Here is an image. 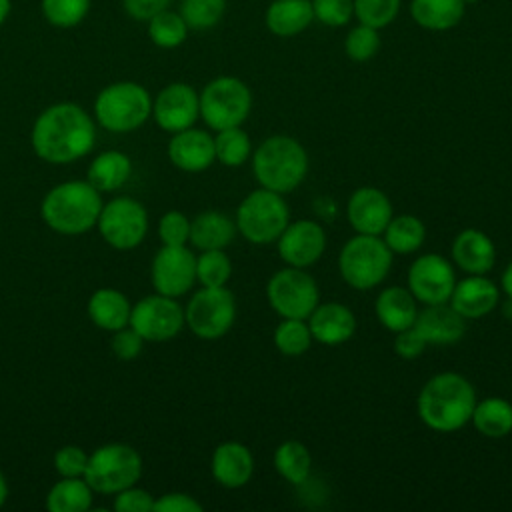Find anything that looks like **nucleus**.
<instances>
[{"mask_svg": "<svg viewBox=\"0 0 512 512\" xmlns=\"http://www.w3.org/2000/svg\"><path fill=\"white\" fill-rule=\"evenodd\" d=\"M374 312L378 322L390 330L400 332L404 328H410L416 320L418 306L412 292L404 286H388L376 296Z\"/></svg>", "mask_w": 512, "mask_h": 512, "instance_id": "25", "label": "nucleus"}, {"mask_svg": "<svg viewBox=\"0 0 512 512\" xmlns=\"http://www.w3.org/2000/svg\"><path fill=\"white\" fill-rule=\"evenodd\" d=\"M6 496H8V486H6V480H4V476L0 472V506L6 502Z\"/></svg>", "mask_w": 512, "mask_h": 512, "instance_id": "53", "label": "nucleus"}, {"mask_svg": "<svg viewBox=\"0 0 512 512\" xmlns=\"http://www.w3.org/2000/svg\"><path fill=\"white\" fill-rule=\"evenodd\" d=\"M148 36L160 48H176L188 36V26L180 12L162 10L148 20Z\"/></svg>", "mask_w": 512, "mask_h": 512, "instance_id": "37", "label": "nucleus"}, {"mask_svg": "<svg viewBox=\"0 0 512 512\" xmlns=\"http://www.w3.org/2000/svg\"><path fill=\"white\" fill-rule=\"evenodd\" d=\"M276 472L290 484L298 486L310 478L312 454L300 440H286L278 444L272 456Z\"/></svg>", "mask_w": 512, "mask_h": 512, "instance_id": "33", "label": "nucleus"}, {"mask_svg": "<svg viewBox=\"0 0 512 512\" xmlns=\"http://www.w3.org/2000/svg\"><path fill=\"white\" fill-rule=\"evenodd\" d=\"M168 158L184 172H202L216 160L214 138L206 130L192 126L174 132L168 144Z\"/></svg>", "mask_w": 512, "mask_h": 512, "instance_id": "21", "label": "nucleus"}, {"mask_svg": "<svg viewBox=\"0 0 512 512\" xmlns=\"http://www.w3.org/2000/svg\"><path fill=\"white\" fill-rule=\"evenodd\" d=\"M154 512H202V504L184 492H170L154 500Z\"/></svg>", "mask_w": 512, "mask_h": 512, "instance_id": "49", "label": "nucleus"}, {"mask_svg": "<svg viewBox=\"0 0 512 512\" xmlns=\"http://www.w3.org/2000/svg\"><path fill=\"white\" fill-rule=\"evenodd\" d=\"M276 246L286 266L308 268L322 258L326 250V232L314 220H294L288 222L284 232L278 236Z\"/></svg>", "mask_w": 512, "mask_h": 512, "instance_id": "15", "label": "nucleus"}, {"mask_svg": "<svg viewBox=\"0 0 512 512\" xmlns=\"http://www.w3.org/2000/svg\"><path fill=\"white\" fill-rule=\"evenodd\" d=\"M152 506H154L152 494L134 486L120 490L114 500V508L118 512H152Z\"/></svg>", "mask_w": 512, "mask_h": 512, "instance_id": "46", "label": "nucleus"}, {"mask_svg": "<svg viewBox=\"0 0 512 512\" xmlns=\"http://www.w3.org/2000/svg\"><path fill=\"white\" fill-rule=\"evenodd\" d=\"M310 0H274L266 10V26L276 36L300 34L312 22Z\"/></svg>", "mask_w": 512, "mask_h": 512, "instance_id": "28", "label": "nucleus"}, {"mask_svg": "<svg viewBox=\"0 0 512 512\" xmlns=\"http://www.w3.org/2000/svg\"><path fill=\"white\" fill-rule=\"evenodd\" d=\"M214 152H216V160L220 164L238 168L252 154L250 136L240 126L218 130L214 136Z\"/></svg>", "mask_w": 512, "mask_h": 512, "instance_id": "36", "label": "nucleus"}, {"mask_svg": "<svg viewBox=\"0 0 512 512\" xmlns=\"http://www.w3.org/2000/svg\"><path fill=\"white\" fill-rule=\"evenodd\" d=\"M252 110L250 88L234 76L210 80L200 94V116L212 130L242 126Z\"/></svg>", "mask_w": 512, "mask_h": 512, "instance_id": "9", "label": "nucleus"}, {"mask_svg": "<svg viewBox=\"0 0 512 512\" xmlns=\"http://www.w3.org/2000/svg\"><path fill=\"white\" fill-rule=\"evenodd\" d=\"M152 114L158 126L166 132L190 128L200 116V96L184 82L168 84L152 102Z\"/></svg>", "mask_w": 512, "mask_h": 512, "instance_id": "17", "label": "nucleus"}, {"mask_svg": "<svg viewBox=\"0 0 512 512\" xmlns=\"http://www.w3.org/2000/svg\"><path fill=\"white\" fill-rule=\"evenodd\" d=\"M94 112L102 128L132 132L152 114V100L148 90L136 82H114L96 96Z\"/></svg>", "mask_w": 512, "mask_h": 512, "instance_id": "7", "label": "nucleus"}, {"mask_svg": "<svg viewBox=\"0 0 512 512\" xmlns=\"http://www.w3.org/2000/svg\"><path fill=\"white\" fill-rule=\"evenodd\" d=\"M382 240L392 254H412L424 244L426 226L418 216L412 214L392 216L382 232Z\"/></svg>", "mask_w": 512, "mask_h": 512, "instance_id": "32", "label": "nucleus"}, {"mask_svg": "<svg viewBox=\"0 0 512 512\" xmlns=\"http://www.w3.org/2000/svg\"><path fill=\"white\" fill-rule=\"evenodd\" d=\"M312 12L326 26H344L354 14V0H312Z\"/></svg>", "mask_w": 512, "mask_h": 512, "instance_id": "44", "label": "nucleus"}, {"mask_svg": "<svg viewBox=\"0 0 512 512\" xmlns=\"http://www.w3.org/2000/svg\"><path fill=\"white\" fill-rule=\"evenodd\" d=\"M392 268V250L380 236L356 234L338 254V272L354 290H372Z\"/></svg>", "mask_w": 512, "mask_h": 512, "instance_id": "5", "label": "nucleus"}, {"mask_svg": "<svg viewBox=\"0 0 512 512\" xmlns=\"http://www.w3.org/2000/svg\"><path fill=\"white\" fill-rule=\"evenodd\" d=\"M44 222L60 234H82L90 230L100 216L102 200L90 182H64L52 188L42 200Z\"/></svg>", "mask_w": 512, "mask_h": 512, "instance_id": "4", "label": "nucleus"}, {"mask_svg": "<svg viewBox=\"0 0 512 512\" xmlns=\"http://www.w3.org/2000/svg\"><path fill=\"white\" fill-rule=\"evenodd\" d=\"M196 282V256L186 246H164L152 262V284L158 294L176 298Z\"/></svg>", "mask_w": 512, "mask_h": 512, "instance_id": "16", "label": "nucleus"}, {"mask_svg": "<svg viewBox=\"0 0 512 512\" xmlns=\"http://www.w3.org/2000/svg\"><path fill=\"white\" fill-rule=\"evenodd\" d=\"M450 256L456 268L466 274H488L496 264V246L486 232L466 228L454 236Z\"/></svg>", "mask_w": 512, "mask_h": 512, "instance_id": "22", "label": "nucleus"}, {"mask_svg": "<svg viewBox=\"0 0 512 512\" xmlns=\"http://www.w3.org/2000/svg\"><path fill=\"white\" fill-rule=\"evenodd\" d=\"M232 276V262L224 250H202L196 256V280L206 288L226 286Z\"/></svg>", "mask_w": 512, "mask_h": 512, "instance_id": "38", "label": "nucleus"}, {"mask_svg": "<svg viewBox=\"0 0 512 512\" xmlns=\"http://www.w3.org/2000/svg\"><path fill=\"white\" fill-rule=\"evenodd\" d=\"M346 216L356 234L382 236L386 224L394 216V208L380 188L360 186L348 198Z\"/></svg>", "mask_w": 512, "mask_h": 512, "instance_id": "18", "label": "nucleus"}, {"mask_svg": "<svg viewBox=\"0 0 512 512\" xmlns=\"http://www.w3.org/2000/svg\"><path fill=\"white\" fill-rule=\"evenodd\" d=\"M464 6V0H412L410 14L426 30H448L462 20Z\"/></svg>", "mask_w": 512, "mask_h": 512, "instance_id": "30", "label": "nucleus"}, {"mask_svg": "<svg viewBox=\"0 0 512 512\" xmlns=\"http://www.w3.org/2000/svg\"><path fill=\"white\" fill-rule=\"evenodd\" d=\"M142 342L144 338L130 326V328H120L116 330L114 338H112V352L120 358V360H132L140 354L142 350Z\"/></svg>", "mask_w": 512, "mask_h": 512, "instance_id": "47", "label": "nucleus"}, {"mask_svg": "<svg viewBox=\"0 0 512 512\" xmlns=\"http://www.w3.org/2000/svg\"><path fill=\"white\" fill-rule=\"evenodd\" d=\"M274 346L284 356H302L310 350L314 338L310 326L302 318H282L272 334Z\"/></svg>", "mask_w": 512, "mask_h": 512, "instance_id": "35", "label": "nucleus"}, {"mask_svg": "<svg viewBox=\"0 0 512 512\" xmlns=\"http://www.w3.org/2000/svg\"><path fill=\"white\" fill-rule=\"evenodd\" d=\"M500 302V288L486 274H466L456 280L448 304L464 318L478 320L488 316Z\"/></svg>", "mask_w": 512, "mask_h": 512, "instance_id": "19", "label": "nucleus"}, {"mask_svg": "<svg viewBox=\"0 0 512 512\" xmlns=\"http://www.w3.org/2000/svg\"><path fill=\"white\" fill-rule=\"evenodd\" d=\"M130 302L114 288L96 290L88 302L90 320L102 330H120L130 322Z\"/></svg>", "mask_w": 512, "mask_h": 512, "instance_id": "27", "label": "nucleus"}, {"mask_svg": "<svg viewBox=\"0 0 512 512\" xmlns=\"http://www.w3.org/2000/svg\"><path fill=\"white\" fill-rule=\"evenodd\" d=\"M142 476V458L128 444H106L100 446L84 470L88 486L100 494H118L130 488Z\"/></svg>", "mask_w": 512, "mask_h": 512, "instance_id": "8", "label": "nucleus"}, {"mask_svg": "<svg viewBox=\"0 0 512 512\" xmlns=\"http://www.w3.org/2000/svg\"><path fill=\"white\" fill-rule=\"evenodd\" d=\"M472 382L458 372H438L422 388L416 400L418 418L434 432H456L464 428L476 406Z\"/></svg>", "mask_w": 512, "mask_h": 512, "instance_id": "2", "label": "nucleus"}, {"mask_svg": "<svg viewBox=\"0 0 512 512\" xmlns=\"http://www.w3.org/2000/svg\"><path fill=\"white\" fill-rule=\"evenodd\" d=\"M96 224L102 238L110 246L118 250H130L144 240L148 230V216L140 202L132 198H114L102 206Z\"/></svg>", "mask_w": 512, "mask_h": 512, "instance_id": "12", "label": "nucleus"}, {"mask_svg": "<svg viewBox=\"0 0 512 512\" xmlns=\"http://www.w3.org/2000/svg\"><path fill=\"white\" fill-rule=\"evenodd\" d=\"M122 2H124V10L134 20H150L154 14L166 10L170 4V0H122Z\"/></svg>", "mask_w": 512, "mask_h": 512, "instance_id": "50", "label": "nucleus"}, {"mask_svg": "<svg viewBox=\"0 0 512 512\" xmlns=\"http://www.w3.org/2000/svg\"><path fill=\"white\" fill-rule=\"evenodd\" d=\"M236 230L252 244H272L290 222L284 194L256 188L236 210Z\"/></svg>", "mask_w": 512, "mask_h": 512, "instance_id": "6", "label": "nucleus"}, {"mask_svg": "<svg viewBox=\"0 0 512 512\" xmlns=\"http://www.w3.org/2000/svg\"><path fill=\"white\" fill-rule=\"evenodd\" d=\"M426 344H454L466 332V320L448 304H426L412 324Z\"/></svg>", "mask_w": 512, "mask_h": 512, "instance_id": "23", "label": "nucleus"}, {"mask_svg": "<svg viewBox=\"0 0 512 512\" xmlns=\"http://www.w3.org/2000/svg\"><path fill=\"white\" fill-rule=\"evenodd\" d=\"M94 138L92 118L72 102L46 108L32 128V148L50 164H68L86 156L94 146Z\"/></svg>", "mask_w": 512, "mask_h": 512, "instance_id": "1", "label": "nucleus"}, {"mask_svg": "<svg viewBox=\"0 0 512 512\" xmlns=\"http://www.w3.org/2000/svg\"><path fill=\"white\" fill-rule=\"evenodd\" d=\"M236 222L222 212L208 210L190 222V240L198 250H224L236 236Z\"/></svg>", "mask_w": 512, "mask_h": 512, "instance_id": "26", "label": "nucleus"}, {"mask_svg": "<svg viewBox=\"0 0 512 512\" xmlns=\"http://www.w3.org/2000/svg\"><path fill=\"white\" fill-rule=\"evenodd\" d=\"M226 0H182L180 16L192 30H208L216 26L224 14Z\"/></svg>", "mask_w": 512, "mask_h": 512, "instance_id": "39", "label": "nucleus"}, {"mask_svg": "<svg viewBox=\"0 0 512 512\" xmlns=\"http://www.w3.org/2000/svg\"><path fill=\"white\" fill-rule=\"evenodd\" d=\"M252 172L262 188L288 194L304 182L308 174V154L292 136H268L252 152Z\"/></svg>", "mask_w": 512, "mask_h": 512, "instance_id": "3", "label": "nucleus"}, {"mask_svg": "<svg viewBox=\"0 0 512 512\" xmlns=\"http://www.w3.org/2000/svg\"><path fill=\"white\" fill-rule=\"evenodd\" d=\"M212 476L224 488H242L254 474V456L242 442L228 440L216 446L212 454Z\"/></svg>", "mask_w": 512, "mask_h": 512, "instance_id": "24", "label": "nucleus"}, {"mask_svg": "<svg viewBox=\"0 0 512 512\" xmlns=\"http://www.w3.org/2000/svg\"><path fill=\"white\" fill-rule=\"evenodd\" d=\"M144 340L164 342L174 338L184 326V310L164 294L146 296L130 310L128 322Z\"/></svg>", "mask_w": 512, "mask_h": 512, "instance_id": "14", "label": "nucleus"}, {"mask_svg": "<svg viewBox=\"0 0 512 512\" xmlns=\"http://www.w3.org/2000/svg\"><path fill=\"white\" fill-rule=\"evenodd\" d=\"M236 320V300L226 286H202L184 310V322L202 340L222 338Z\"/></svg>", "mask_w": 512, "mask_h": 512, "instance_id": "11", "label": "nucleus"}, {"mask_svg": "<svg viewBox=\"0 0 512 512\" xmlns=\"http://www.w3.org/2000/svg\"><path fill=\"white\" fill-rule=\"evenodd\" d=\"M92 504V488L86 480L64 478L52 486L46 498L50 512H86Z\"/></svg>", "mask_w": 512, "mask_h": 512, "instance_id": "34", "label": "nucleus"}, {"mask_svg": "<svg viewBox=\"0 0 512 512\" xmlns=\"http://www.w3.org/2000/svg\"><path fill=\"white\" fill-rule=\"evenodd\" d=\"M426 346H428V344H426L424 338L416 332L414 326L396 332V338H394V352H396L400 358H404V360H414V358H418V356L424 352Z\"/></svg>", "mask_w": 512, "mask_h": 512, "instance_id": "48", "label": "nucleus"}, {"mask_svg": "<svg viewBox=\"0 0 512 512\" xmlns=\"http://www.w3.org/2000/svg\"><path fill=\"white\" fill-rule=\"evenodd\" d=\"M470 422L486 438H504L512 432V404L502 396L476 400Z\"/></svg>", "mask_w": 512, "mask_h": 512, "instance_id": "29", "label": "nucleus"}, {"mask_svg": "<svg viewBox=\"0 0 512 512\" xmlns=\"http://www.w3.org/2000/svg\"><path fill=\"white\" fill-rule=\"evenodd\" d=\"M86 464H88V456L78 446H64L54 456V466L62 478L84 476Z\"/></svg>", "mask_w": 512, "mask_h": 512, "instance_id": "45", "label": "nucleus"}, {"mask_svg": "<svg viewBox=\"0 0 512 512\" xmlns=\"http://www.w3.org/2000/svg\"><path fill=\"white\" fill-rule=\"evenodd\" d=\"M306 322L312 338L324 346L344 344L356 332V316L342 302H318Z\"/></svg>", "mask_w": 512, "mask_h": 512, "instance_id": "20", "label": "nucleus"}, {"mask_svg": "<svg viewBox=\"0 0 512 512\" xmlns=\"http://www.w3.org/2000/svg\"><path fill=\"white\" fill-rule=\"evenodd\" d=\"M456 284L454 266L440 254L418 256L408 268V290L422 304H444Z\"/></svg>", "mask_w": 512, "mask_h": 512, "instance_id": "13", "label": "nucleus"}, {"mask_svg": "<svg viewBox=\"0 0 512 512\" xmlns=\"http://www.w3.org/2000/svg\"><path fill=\"white\" fill-rule=\"evenodd\" d=\"M266 298L278 316L306 320L320 302V290L306 268L286 266L270 276Z\"/></svg>", "mask_w": 512, "mask_h": 512, "instance_id": "10", "label": "nucleus"}, {"mask_svg": "<svg viewBox=\"0 0 512 512\" xmlns=\"http://www.w3.org/2000/svg\"><path fill=\"white\" fill-rule=\"evenodd\" d=\"M132 174L130 158L122 152H104L96 156V160L88 168V182L98 192H112L126 184Z\"/></svg>", "mask_w": 512, "mask_h": 512, "instance_id": "31", "label": "nucleus"}, {"mask_svg": "<svg viewBox=\"0 0 512 512\" xmlns=\"http://www.w3.org/2000/svg\"><path fill=\"white\" fill-rule=\"evenodd\" d=\"M466 2H476V0H464V4H466Z\"/></svg>", "mask_w": 512, "mask_h": 512, "instance_id": "54", "label": "nucleus"}, {"mask_svg": "<svg viewBox=\"0 0 512 512\" xmlns=\"http://www.w3.org/2000/svg\"><path fill=\"white\" fill-rule=\"evenodd\" d=\"M158 234L164 246H186L190 240V220L182 212L170 210L160 218Z\"/></svg>", "mask_w": 512, "mask_h": 512, "instance_id": "43", "label": "nucleus"}, {"mask_svg": "<svg viewBox=\"0 0 512 512\" xmlns=\"http://www.w3.org/2000/svg\"><path fill=\"white\" fill-rule=\"evenodd\" d=\"M400 10V0H354V14L360 24L372 28L388 26Z\"/></svg>", "mask_w": 512, "mask_h": 512, "instance_id": "41", "label": "nucleus"}, {"mask_svg": "<svg viewBox=\"0 0 512 512\" xmlns=\"http://www.w3.org/2000/svg\"><path fill=\"white\" fill-rule=\"evenodd\" d=\"M500 292H504V294L512 300V260L508 262V266H506L504 272H502V278H500Z\"/></svg>", "mask_w": 512, "mask_h": 512, "instance_id": "51", "label": "nucleus"}, {"mask_svg": "<svg viewBox=\"0 0 512 512\" xmlns=\"http://www.w3.org/2000/svg\"><path fill=\"white\" fill-rule=\"evenodd\" d=\"M44 18L56 28H72L78 26L88 10L90 0H42Z\"/></svg>", "mask_w": 512, "mask_h": 512, "instance_id": "40", "label": "nucleus"}, {"mask_svg": "<svg viewBox=\"0 0 512 512\" xmlns=\"http://www.w3.org/2000/svg\"><path fill=\"white\" fill-rule=\"evenodd\" d=\"M380 48V36L378 30L366 24H358L352 28L344 40V50L350 60L354 62H366L370 60Z\"/></svg>", "mask_w": 512, "mask_h": 512, "instance_id": "42", "label": "nucleus"}, {"mask_svg": "<svg viewBox=\"0 0 512 512\" xmlns=\"http://www.w3.org/2000/svg\"><path fill=\"white\" fill-rule=\"evenodd\" d=\"M10 10H12V2H10V0H0V26H2L4 20L8 18Z\"/></svg>", "mask_w": 512, "mask_h": 512, "instance_id": "52", "label": "nucleus"}]
</instances>
